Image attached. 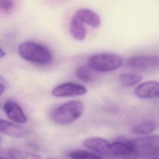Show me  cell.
I'll use <instances>...</instances> for the list:
<instances>
[{
	"label": "cell",
	"mask_w": 159,
	"mask_h": 159,
	"mask_svg": "<svg viewBox=\"0 0 159 159\" xmlns=\"http://www.w3.org/2000/svg\"><path fill=\"white\" fill-rule=\"evenodd\" d=\"M83 24L74 16L71 19L70 24V33L73 37L77 40H83L86 37V29Z\"/></svg>",
	"instance_id": "5bb4252c"
},
{
	"label": "cell",
	"mask_w": 159,
	"mask_h": 159,
	"mask_svg": "<svg viewBox=\"0 0 159 159\" xmlns=\"http://www.w3.org/2000/svg\"><path fill=\"white\" fill-rule=\"evenodd\" d=\"M8 158L16 159H38L41 157L36 153L24 151L17 148H10L6 152Z\"/></svg>",
	"instance_id": "2e32d148"
},
{
	"label": "cell",
	"mask_w": 159,
	"mask_h": 159,
	"mask_svg": "<svg viewBox=\"0 0 159 159\" xmlns=\"http://www.w3.org/2000/svg\"><path fill=\"white\" fill-rule=\"evenodd\" d=\"M157 127V122L154 120H147L140 122L131 128V131L135 134L147 135L153 132Z\"/></svg>",
	"instance_id": "4fadbf2b"
},
{
	"label": "cell",
	"mask_w": 159,
	"mask_h": 159,
	"mask_svg": "<svg viewBox=\"0 0 159 159\" xmlns=\"http://www.w3.org/2000/svg\"><path fill=\"white\" fill-rule=\"evenodd\" d=\"M6 52L4 51L2 48H1V50H0V57H1V58H2L3 57H4L6 55Z\"/></svg>",
	"instance_id": "44dd1931"
},
{
	"label": "cell",
	"mask_w": 159,
	"mask_h": 159,
	"mask_svg": "<svg viewBox=\"0 0 159 159\" xmlns=\"http://www.w3.org/2000/svg\"><path fill=\"white\" fill-rule=\"evenodd\" d=\"M18 52L24 60L38 64H47L52 60V55L48 48L32 41L20 43L18 47Z\"/></svg>",
	"instance_id": "7a4b0ae2"
},
{
	"label": "cell",
	"mask_w": 159,
	"mask_h": 159,
	"mask_svg": "<svg viewBox=\"0 0 159 159\" xmlns=\"http://www.w3.org/2000/svg\"><path fill=\"white\" fill-rule=\"evenodd\" d=\"M127 64L131 68L147 70L159 66V55H139L127 60Z\"/></svg>",
	"instance_id": "ba28073f"
},
{
	"label": "cell",
	"mask_w": 159,
	"mask_h": 159,
	"mask_svg": "<svg viewBox=\"0 0 159 159\" xmlns=\"http://www.w3.org/2000/svg\"><path fill=\"white\" fill-rule=\"evenodd\" d=\"M142 80V77L135 73H124L122 74L119 80L120 83L125 87H132L139 84Z\"/></svg>",
	"instance_id": "e0dca14e"
},
{
	"label": "cell",
	"mask_w": 159,
	"mask_h": 159,
	"mask_svg": "<svg viewBox=\"0 0 159 159\" xmlns=\"http://www.w3.org/2000/svg\"><path fill=\"white\" fill-rule=\"evenodd\" d=\"M68 157L75 159H83V158H100L101 156L94 153L89 152L86 150H76L69 153Z\"/></svg>",
	"instance_id": "ac0fdd59"
},
{
	"label": "cell",
	"mask_w": 159,
	"mask_h": 159,
	"mask_svg": "<svg viewBox=\"0 0 159 159\" xmlns=\"http://www.w3.org/2000/svg\"><path fill=\"white\" fill-rule=\"evenodd\" d=\"M14 7V2L12 0H0V10L1 11L8 12L12 10Z\"/></svg>",
	"instance_id": "d6986e66"
},
{
	"label": "cell",
	"mask_w": 159,
	"mask_h": 159,
	"mask_svg": "<svg viewBox=\"0 0 159 159\" xmlns=\"http://www.w3.org/2000/svg\"><path fill=\"white\" fill-rule=\"evenodd\" d=\"M135 158H153L159 156V135L144 136L131 140Z\"/></svg>",
	"instance_id": "277c9868"
},
{
	"label": "cell",
	"mask_w": 159,
	"mask_h": 159,
	"mask_svg": "<svg viewBox=\"0 0 159 159\" xmlns=\"http://www.w3.org/2000/svg\"><path fill=\"white\" fill-rule=\"evenodd\" d=\"M84 111L83 103L80 101H70L55 108L50 114L53 122L60 125H70L77 120Z\"/></svg>",
	"instance_id": "6da1fadb"
},
{
	"label": "cell",
	"mask_w": 159,
	"mask_h": 159,
	"mask_svg": "<svg viewBox=\"0 0 159 159\" xmlns=\"http://www.w3.org/2000/svg\"><path fill=\"white\" fill-rule=\"evenodd\" d=\"M110 157L135 158V149L131 140L125 138H119L111 143Z\"/></svg>",
	"instance_id": "5b68a950"
},
{
	"label": "cell",
	"mask_w": 159,
	"mask_h": 159,
	"mask_svg": "<svg viewBox=\"0 0 159 159\" xmlns=\"http://www.w3.org/2000/svg\"><path fill=\"white\" fill-rule=\"evenodd\" d=\"M0 130L2 134L14 138L25 137L31 134L29 129L2 119L1 120Z\"/></svg>",
	"instance_id": "8fae6325"
},
{
	"label": "cell",
	"mask_w": 159,
	"mask_h": 159,
	"mask_svg": "<svg viewBox=\"0 0 159 159\" xmlns=\"http://www.w3.org/2000/svg\"><path fill=\"white\" fill-rule=\"evenodd\" d=\"M87 89L85 86L75 83H65L55 87L52 94L55 97H69L81 96L86 94Z\"/></svg>",
	"instance_id": "8992f818"
},
{
	"label": "cell",
	"mask_w": 159,
	"mask_h": 159,
	"mask_svg": "<svg viewBox=\"0 0 159 159\" xmlns=\"http://www.w3.org/2000/svg\"><path fill=\"white\" fill-rule=\"evenodd\" d=\"M123 63L122 58L113 53H101L89 58L88 65L98 72H109L116 70Z\"/></svg>",
	"instance_id": "3957f363"
},
{
	"label": "cell",
	"mask_w": 159,
	"mask_h": 159,
	"mask_svg": "<svg viewBox=\"0 0 159 159\" xmlns=\"http://www.w3.org/2000/svg\"><path fill=\"white\" fill-rule=\"evenodd\" d=\"M0 86H1V95L2 94L4 91L5 90L6 88V84H5V81L2 78V77L1 76L0 78Z\"/></svg>",
	"instance_id": "ffe728a7"
},
{
	"label": "cell",
	"mask_w": 159,
	"mask_h": 159,
	"mask_svg": "<svg viewBox=\"0 0 159 159\" xmlns=\"http://www.w3.org/2000/svg\"><path fill=\"white\" fill-rule=\"evenodd\" d=\"M134 94L141 99H153L159 96V82L148 81L138 85L134 89Z\"/></svg>",
	"instance_id": "30bf717a"
},
{
	"label": "cell",
	"mask_w": 159,
	"mask_h": 159,
	"mask_svg": "<svg viewBox=\"0 0 159 159\" xmlns=\"http://www.w3.org/2000/svg\"><path fill=\"white\" fill-rule=\"evenodd\" d=\"M73 16L82 22L93 28H97L101 25V20L99 16L91 9L86 8L80 9Z\"/></svg>",
	"instance_id": "7c38bea8"
},
{
	"label": "cell",
	"mask_w": 159,
	"mask_h": 159,
	"mask_svg": "<svg viewBox=\"0 0 159 159\" xmlns=\"http://www.w3.org/2000/svg\"><path fill=\"white\" fill-rule=\"evenodd\" d=\"M93 71L88 65H82L77 68L75 73L76 77L82 81L90 83L95 79V75Z\"/></svg>",
	"instance_id": "9a60e30c"
},
{
	"label": "cell",
	"mask_w": 159,
	"mask_h": 159,
	"mask_svg": "<svg viewBox=\"0 0 159 159\" xmlns=\"http://www.w3.org/2000/svg\"><path fill=\"white\" fill-rule=\"evenodd\" d=\"M3 110L7 117L17 124H25L27 117L21 107L14 101H7L3 105Z\"/></svg>",
	"instance_id": "9c48e42d"
},
{
	"label": "cell",
	"mask_w": 159,
	"mask_h": 159,
	"mask_svg": "<svg viewBox=\"0 0 159 159\" xmlns=\"http://www.w3.org/2000/svg\"><path fill=\"white\" fill-rule=\"evenodd\" d=\"M83 143L85 147L100 156L110 157L111 143L104 138L89 137L84 140Z\"/></svg>",
	"instance_id": "52a82bcc"
}]
</instances>
